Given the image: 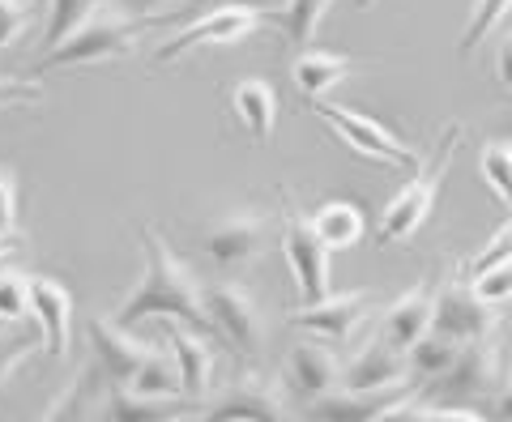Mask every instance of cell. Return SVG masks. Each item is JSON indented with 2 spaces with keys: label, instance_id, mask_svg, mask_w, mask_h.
<instances>
[{
  "label": "cell",
  "instance_id": "6da1fadb",
  "mask_svg": "<svg viewBox=\"0 0 512 422\" xmlns=\"http://www.w3.org/2000/svg\"><path fill=\"white\" fill-rule=\"evenodd\" d=\"M137 235H141V252H146V273H141V282L124 295V303L116 307L111 320H116L120 329H137L141 320L163 316L175 324H188V329L201 337H214L210 316H205V307H201V286L192 278L188 261L167 248L154 226H137Z\"/></svg>",
  "mask_w": 512,
  "mask_h": 422
},
{
  "label": "cell",
  "instance_id": "7a4b0ae2",
  "mask_svg": "<svg viewBox=\"0 0 512 422\" xmlns=\"http://www.w3.org/2000/svg\"><path fill=\"white\" fill-rule=\"evenodd\" d=\"M90 346L99 376L116 388H133L141 397H175L180 393V376L167 346H150L120 329L116 320H90Z\"/></svg>",
  "mask_w": 512,
  "mask_h": 422
},
{
  "label": "cell",
  "instance_id": "3957f363",
  "mask_svg": "<svg viewBox=\"0 0 512 422\" xmlns=\"http://www.w3.org/2000/svg\"><path fill=\"white\" fill-rule=\"evenodd\" d=\"M141 18H133L128 9L120 5H99L90 13V18L73 30V35H64L56 47H47L39 52V64L35 69H69V64H94V60H116L124 56L133 39L141 35Z\"/></svg>",
  "mask_w": 512,
  "mask_h": 422
},
{
  "label": "cell",
  "instance_id": "277c9868",
  "mask_svg": "<svg viewBox=\"0 0 512 422\" xmlns=\"http://www.w3.org/2000/svg\"><path fill=\"white\" fill-rule=\"evenodd\" d=\"M269 5H252V0H227V5H218L210 13H201L197 22H188L180 35H171L163 47H158V64H171L188 52H197V47H231V43H244L252 39L256 30L269 22Z\"/></svg>",
  "mask_w": 512,
  "mask_h": 422
},
{
  "label": "cell",
  "instance_id": "5b68a950",
  "mask_svg": "<svg viewBox=\"0 0 512 422\" xmlns=\"http://www.w3.org/2000/svg\"><path fill=\"white\" fill-rule=\"evenodd\" d=\"M500 380H504V371H500V350L491 346V337H483V342H461L457 354H453V363H448L436 380H427L419 397L431 401V405L487 401Z\"/></svg>",
  "mask_w": 512,
  "mask_h": 422
},
{
  "label": "cell",
  "instance_id": "8992f818",
  "mask_svg": "<svg viewBox=\"0 0 512 422\" xmlns=\"http://www.w3.org/2000/svg\"><path fill=\"white\" fill-rule=\"evenodd\" d=\"M457 137H461V128L453 124V128H448V137L440 141L436 158H431L427 167L419 162V167H414V180L397 192L389 205H384V214H380V243H402V239H410L427 222L431 205H436L440 180H444V167H448V158H453V150H457Z\"/></svg>",
  "mask_w": 512,
  "mask_h": 422
},
{
  "label": "cell",
  "instance_id": "52a82bcc",
  "mask_svg": "<svg viewBox=\"0 0 512 422\" xmlns=\"http://www.w3.org/2000/svg\"><path fill=\"white\" fill-rule=\"evenodd\" d=\"M201 307L210 316L214 337H222L235 354L256 359L265 350V312L252 290H244L239 282H210L201 290Z\"/></svg>",
  "mask_w": 512,
  "mask_h": 422
},
{
  "label": "cell",
  "instance_id": "ba28073f",
  "mask_svg": "<svg viewBox=\"0 0 512 422\" xmlns=\"http://www.w3.org/2000/svg\"><path fill=\"white\" fill-rule=\"evenodd\" d=\"M312 111L333 128V137H342L355 154L380 162V167H406V171L419 167V154H414L410 145L393 133V128H384L380 120L363 116V111L329 107V103H316V99H312Z\"/></svg>",
  "mask_w": 512,
  "mask_h": 422
},
{
  "label": "cell",
  "instance_id": "9c48e42d",
  "mask_svg": "<svg viewBox=\"0 0 512 422\" xmlns=\"http://www.w3.org/2000/svg\"><path fill=\"white\" fill-rule=\"evenodd\" d=\"M201 422H291L282 388L269 376H244L227 384L210 401H201Z\"/></svg>",
  "mask_w": 512,
  "mask_h": 422
},
{
  "label": "cell",
  "instance_id": "30bf717a",
  "mask_svg": "<svg viewBox=\"0 0 512 422\" xmlns=\"http://www.w3.org/2000/svg\"><path fill=\"white\" fill-rule=\"evenodd\" d=\"M500 307L483 303L470 290V282H444L431 290V333L448 337V342H483L495 329Z\"/></svg>",
  "mask_w": 512,
  "mask_h": 422
},
{
  "label": "cell",
  "instance_id": "8fae6325",
  "mask_svg": "<svg viewBox=\"0 0 512 422\" xmlns=\"http://www.w3.org/2000/svg\"><path fill=\"white\" fill-rule=\"evenodd\" d=\"M282 248H286V261H291V273H295L303 307L333 295V290H329V256L333 252L316 239L312 222L303 214H295V209H286V214H282Z\"/></svg>",
  "mask_w": 512,
  "mask_h": 422
},
{
  "label": "cell",
  "instance_id": "7c38bea8",
  "mask_svg": "<svg viewBox=\"0 0 512 422\" xmlns=\"http://www.w3.org/2000/svg\"><path fill=\"white\" fill-rule=\"evenodd\" d=\"M269 235H274V226H269L265 214H231L210 226L205 252H210L214 265L239 269V265H252L256 256L269 248Z\"/></svg>",
  "mask_w": 512,
  "mask_h": 422
},
{
  "label": "cell",
  "instance_id": "4fadbf2b",
  "mask_svg": "<svg viewBox=\"0 0 512 422\" xmlns=\"http://www.w3.org/2000/svg\"><path fill=\"white\" fill-rule=\"evenodd\" d=\"M367 312H372V290H350V295H325L320 303L299 307V312H291V324L329 337V342H350Z\"/></svg>",
  "mask_w": 512,
  "mask_h": 422
},
{
  "label": "cell",
  "instance_id": "5bb4252c",
  "mask_svg": "<svg viewBox=\"0 0 512 422\" xmlns=\"http://www.w3.org/2000/svg\"><path fill=\"white\" fill-rule=\"evenodd\" d=\"M282 380H286V388H291L295 397L316 401V397H329L333 388H342V363H338V354H333L329 346L299 342V346H291V354H286Z\"/></svg>",
  "mask_w": 512,
  "mask_h": 422
},
{
  "label": "cell",
  "instance_id": "9a60e30c",
  "mask_svg": "<svg viewBox=\"0 0 512 422\" xmlns=\"http://www.w3.org/2000/svg\"><path fill=\"white\" fill-rule=\"evenodd\" d=\"M26 307L35 316L47 354H69V333H73V295L56 278H30L26 282Z\"/></svg>",
  "mask_w": 512,
  "mask_h": 422
},
{
  "label": "cell",
  "instance_id": "2e32d148",
  "mask_svg": "<svg viewBox=\"0 0 512 422\" xmlns=\"http://www.w3.org/2000/svg\"><path fill=\"white\" fill-rule=\"evenodd\" d=\"M163 346L175 363V376H180V393L184 397H205V388L214 384V350L201 333H192L188 324L167 320L163 329Z\"/></svg>",
  "mask_w": 512,
  "mask_h": 422
},
{
  "label": "cell",
  "instance_id": "e0dca14e",
  "mask_svg": "<svg viewBox=\"0 0 512 422\" xmlns=\"http://www.w3.org/2000/svg\"><path fill=\"white\" fill-rule=\"evenodd\" d=\"M397 384H410L406 354L384 346L380 337L342 367V388H350V393H376V388H397Z\"/></svg>",
  "mask_w": 512,
  "mask_h": 422
},
{
  "label": "cell",
  "instance_id": "ac0fdd59",
  "mask_svg": "<svg viewBox=\"0 0 512 422\" xmlns=\"http://www.w3.org/2000/svg\"><path fill=\"white\" fill-rule=\"evenodd\" d=\"M423 333H431V286H414L402 299H393L380 316V342L406 354Z\"/></svg>",
  "mask_w": 512,
  "mask_h": 422
},
{
  "label": "cell",
  "instance_id": "d6986e66",
  "mask_svg": "<svg viewBox=\"0 0 512 422\" xmlns=\"http://www.w3.org/2000/svg\"><path fill=\"white\" fill-rule=\"evenodd\" d=\"M103 397L107 405V422H175L188 410H201V397H141L133 388H116Z\"/></svg>",
  "mask_w": 512,
  "mask_h": 422
},
{
  "label": "cell",
  "instance_id": "ffe728a7",
  "mask_svg": "<svg viewBox=\"0 0 512 422\" xmlns=\"http://www.w3.org/2000/svg\"><path fill=\"white\" fill-rule=\"evenodd\" d=\"M410 393V384L397 388H376V393H350V388H333L329 397L312 401L316 422H376L380 410H389L393 401H402Z\"/></svg>",
  "mask_w": 512,
  "mask_h": 422
},
{
  "label": "cell",
  "instance_id": "44dd1931",
  "mask_svg": "<svg viewBox=\"0 0 512 422\" xmlns=\"http://www.w3.org/2000/svg\"><path fill=\"white\" fill-rule=\"evenodd\" d=\"M231 111H235V120L244 124V133L256 141V145H265L269 137H274V124H278V94L269 81L261 77H244V81H235L231 86Z\"/></svg>",
  "mask_w": 512,
  "mask_h": 422
},
{
  "label": "cell",
  "instance_id": "7402d4cb",
  "mask_svg": "<svg viewBox=\"0 0 512 422\" xmlns=\"http://www.w3.org/2000/svg\"><path fill=\"white\" fill-rule=\"evenodd\" d=\"M350 73H355V60L338 52H320V47H303V52H295V64H291V77L303 99H325Z\"/></svg>",
  "mask_w": 512,
  "mask_h": 422
},
{
  "label": "cell",
  "instance_id": "603a6c76",
  "mask_svg": "<svg viewBox=\"0 0 512 422\" xmlns=\"http://www.w3.org/2000/svg\"><path fill=\"white\" fill-rule=\"evenodd\" d=\"M308 222H312L316 239L325 243L329 252L355 248V243L363 239V231H367V218H363V209L355 201H325Z\"/></svg>",
  "mask_w": 512,
  "mask_h": 422
},
{
  "label": "cell",
  "instance_id": "cb8c5ba5",
  "mask_svg": "<svg viewBox=\"0 0 512 422\" xmlns=\"http://www.w3.org/2000/svg\"><path fill=\"white\" fill-rule=\"evenodd\" d=\"M329 9H333V0H286L282 9L269 13V22H278L286 43H291L295 52H303V47L316 43L320 22H325Z\"/></svg>",
  "mask_w": 512,
  "mask_h": 422
},
{
  "label": "cell",
  "instance_id": "d4e9b609",
  "mask_svg": "<svg viewBox=\"0 0 512 422\" xmlns=\"http://www.w3.org/2000/svg\"><path fill=\"white\" fill-rule=\"evenodd\" d=\"M99 388H103V376H99V367H86L82 376H77L69 388H64V397L47 410L43 422H90V414L99 410Z\"/></svg>",
  "mask_w": 512,
  "mask_h": 422
},
{
  "label": "cell",
  "instance_id": "484cf974",
  "mask_svg": "<svg viewBox=\"0 0 512 422\" xmlns=\"http://www.w3.org/2000/svg\"><path fill=\"white\" fill-rule=\"evenodd\" d=\"M457 346H461V342H448V337H440V333H423L419 342L406 350V376L423 388L427 380H436L440 371L453 363Z\"/></svg>",
  "mask_w": 512,
  "mask_h": 422
},
{
  "label": "cell",
  "instance_id": "4316f807",
  "mask_svg": "<svg viewBox=\"0 0 512 422\" xmlns=\"http://www.w3.org/2000/svg\"><path fill=\"white\" fill-rule=\"evenodd\" d=\"M478 180L495 192L500 205H512V145L508 141H491L478 150Z\"/></svg>",
  "mask_w": 512,
  "mask_h": 422
},
{
  "label": "cell",
  "instance_id": "83f0119b",
  "mask_svg": "<svg viewBox=\"0 0 512 422\" xmlns=\"http://www.w3.org/2000/svg\"><path fill=\"white\" fill-rule=\"evenodd\" d=\"M495 26H508V0H474V5H470V22H466V35H461L457 52L470 56L478 43L491 39Z\"/></svg>",
  "mask_w": 512,
  "mask_h": 422
},
{
  "label": "cell",
  "instance_id": "f1b7e54d",
  "mask_svg": "<svg viewBox=\"0 0 512 422\" xmlns=\"http://www.w3.org/2000/svg\"><path fill=\"white\" fill-rule=\"evenodd\" d=\"M99 5H107V0H52V13H47V35H43V52H47V47H56L64 35H73V30L82 26Z\"/></svg>",
  "mask_w": 512,
  "mask_h": 422
},
{
  "label": "cell",
  "instance_id": "f546056e",
  "mask_svg": "<svg viewBox=\"0 0 512 422\" xmlns=\"http://www.w3.org/2000/svg\"><path fill=\"white\" fill-rule=\"evenodd\" d=\"M39 346H43L39 324L35 329H26V333H0V384H5L13 371L30 359V354H39Z\"/></svg>",
  "mask_w": 512,
  "mask_h": 422
},
{
  "label": "cell",
  "instance_id": "4dcf8cb0",
  "mask_svg": "<svg viewBox=\"0 0 512 422\" xmlns=\"http://www.w3.org/2000/svg\"><path fill=\"white\" fill-rule=\"evenodd\" d=\"M35 13H39L35 0H0V47L18 43L30 30V22H35Z\"/></svg>",
  "mask_w": 512,
  "mask_h": 422
},
{
  "label": "cell",
  "instance_id": "1f68e13d",
  "mask_svg": "<svg viewBox=\"0 0 512 422\" xmlns=\"http://www.w3.org/2000/svg\"><path fill=\"white\" fill-rule=\"evenodd\" d=\"M26 316V278L18 269H0V324H18Z\"/></svg>",
  "mask_w": 512,
  "mask_h": 422
},
{
  "label": "cell",
  "instance_id": "d6a6232c",
  "mask_svg": "<svg viewBox=\"0 0 512 422\" xmlns=\"http://www.w3.org/2000/svg\"><path fill=\"white\" fill-rule=\"evenodd\" d=\"M470 290L483 303H491V307H504L508 303V290H512V261H504V265H491V269H483V273H474L470 278Z\"/></svg>",
  "mask_w": 512,
  "mask_h": 422
},
{
  "label": "cell",
  "instance_id": "836d02e7",
  "mask_svg": "<svg viewBox=\"0 0 512 422\" xmlns=\"http://www.w3.org/2000/svg\"><path fill=\"white\" fill-rule=\"evenodd\" d=\"M504 261H512V226H500V231L491 235L487 248L478 252L474 261H466V273L474 278V273H483V269H491V265H504Z\"/></svg>",
  "mask_w": 512,
  "mask_h": 422
},
{
  "label": "cell",
  "instance_id": "e575fe53",
  "mask_svg": "<svg viewBox=\"0 0 512 422\" xmlns=\"http://www.w3.org/2000/svg\"><path fill=\"white\" fill-rule=\"evenodd\" d=\"M43 103V86L26 77H0V111L5 107H35Z\"/></svg>",
  "mask_w": 512,
  "mask_h": 422
},
{
  "label": "cell",
  "instance_id": "d590c367",
  "mask_svg": "<svg viewBox=\"0 0 512 422\" xmlns=\"http://www.w3.org/2000/svg\"><path fill=\"white\" fill-rule=\"evenodd\" d=\"M18 226V175L9 167H0V235H13Z\"/></svg>",
  "mask_w": 512,
  "mask_h": 422
},
{
  "label": "cell",
  "instance_id": "8d00e7d4",
  "mask_svg": "<svg viewBox=\"0 0 512 422\" xmlns=\"http://www.w3.org/2000/svg\"><path fill=\"white\" fill-rule=\"evenodd\" d=\"M423 405H427V401H423L419 393H406L402 401H393L389 410H380L376 422H419V418H423Z\"/></svg>",
  "mask_w": 512,
  "mask_h": 422
},
{
  "label": "cell",
  "instance_id": "74e56055",
  "mask_svg": "<svg viewBox=\"0 0 512 422\" xmlns=\"http://www.w3.org/2000/svg\"><path fill=\"white\" fill-rule=\"evenodd\" d=\"M419 422H487L483 414H474V410H461V405H423V418Z\"/></svg>",
  "mask_w": 512,
  "mask_h": 422
},
{
  "label": "cell",
  "instance_id": "f35d334b",
  "mask_svg": "<svg viewBox=\"0 0 512 422\" xmlns=\"http://www.w3.org/2000/svg\"><path fill=\"white\" fill-rule=\"evenodd\" d=\"M500 81H504V90L512 94V35H508V30L500 39Z\"/></svg>",
  "mask_w": 512,
  "mask_h": 422
},
{
  "label": "cell",
  "instance_id": "ab89813d",
  "mask_svg": "<svg viewBox=\"0 0 512 422\" xmlns=\"http://www.w3.org/2000/svg\"><path fill=\"white\" fill-rule=\"evenodd\" d=\"M163 5H180V0H120V9H128L133 18H141V13H150V9H163Z\"/></svg>",
  "mask_w": 512,
  "mask_h": 422
},
{
  "label": "cell",
  "instance_id": "60d3db41",
  "mask_svg": "<svg viewBox=\"0 0 512 422\" xmlns=\"http://www.w3.org/2000/svg\"><path fill=\"white\" fill-rule=\"evenodd\" d=\"M5 248H9V239H5V235H0V261H5Z\"/></svg>",
  "mask_w": 512,
  "mask_h": 422
},
{
  "label": "cell",
  "instance_id": "b9f144b4",
  "mask_svg": "<svg viewBox=\"0 0 512 422\" xmlns=\"http://www.w3.org/2000/svg\"><path fill=\"white\" fill-rule=\"evenodd\" d=\"M355 5H359V9H372V5H376V0H355Z\"/></svg>",
  "mask_w": 512,
  "mask_h": 422
},
{
  "label": "cell",
  "instance_id": "7bdbcfd3",
  "mask_svg": "<svg viewBox=\"0 0 512 422\" xmlns=\"http://www.w3.org/2000/svg\"><path fill=\"white\" fill-rule=\"evenodd\" d=\"M252 5H261V0H252Z\"/></svg>",
  "mask_w": 512,
  "mask_h": 422
}]
</instances>
